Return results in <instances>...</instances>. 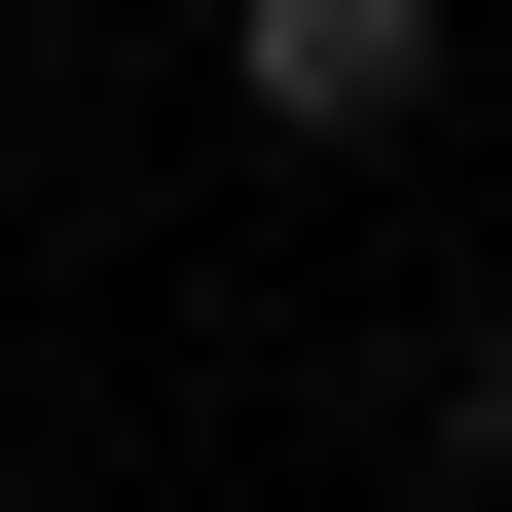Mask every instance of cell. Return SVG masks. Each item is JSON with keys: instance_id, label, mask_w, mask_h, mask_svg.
<instances>
[{"instance_id": "cell-1", "label": "cell", "mask_w": 512, "mask_h": 512, "mask_svg": "<svg viewBox=\"0 0 512 512\" xmlns=\"http://www.w3.org/2000/svg\"><path fill=\"white\" fill-rule=\"evenodd\" d=\"M439 74H476V0H220V110L256 147H403Z\"/></svg>"}, {"instance_id": "cell-2", "label": "cell", "mask_w": 512, "mask_h": 512, "mask_svg": "<svg viewBox=\"0 0 512 512\" xmlns=\"http://www.w3.org/2000/svg\"><path fill=\"white\" fill-rule=\"evenodd\" d=\"M147 512H183V476H147Z\"/></svg>"}]
</instances>
